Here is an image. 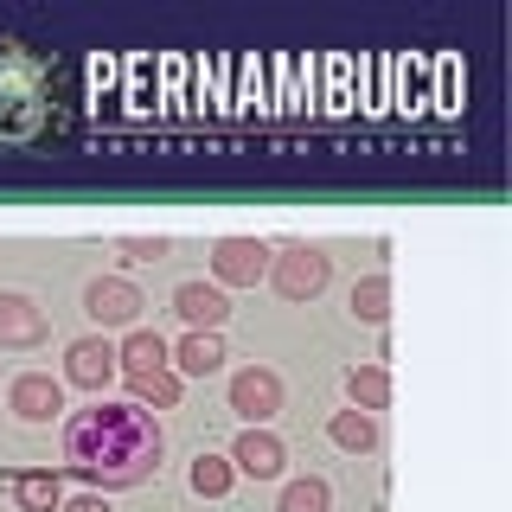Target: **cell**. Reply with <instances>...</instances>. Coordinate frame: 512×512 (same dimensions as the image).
<instances>
[{"label":"cell","mask_w":512,"mask_h":512,"mask_svg":"<svg viewBox=\"0 0 512 512\" xmlns=\"http://www.w3.org/2000/svg\"><path fill=\"white\" fill-rule=\"evenodd\" d=\"M160 461H167V429L154 410H135L128 397H96L64 416V468L90 493L148 487Z\"/></svg>","instance_id":"1"},{"label":"cell","mask_w":512,"mask_h":512,"mask_svg":"<svg viewBox=\"0 0 512 512\" xmlns=\"http://www.w3.org/2000/svg\"><path fill=\"white\" fill-rule=\"evenodd\" d=\"M71 122V71L26 39H0V148H45Z\"/></svg>","instance_id":"2"},{"label":"cell","mask_w":512,"mask_h":512,"mask_svg":"<svg viewBox=\"0 0 512 512\" xmlns=\"http://www.w3.org/2000/svg\"><path fill=\"white\" fill-rule=\"evenodd\" d=\"M269 288H276L282 301H314L320 288L333 282V256L320 250V244H282V250H269Z\"/></svg>","instance_id":"3"},{"label":"cell","mask_w":512,"mask_h":512,"mask_svg":"<svg viewBox=\"0 0 512 512\" xmlns=\"http://www.w3.org/2000/svg\"><path fill=\"white\" fill-rule=\"evenodd\" d=\"M141 308H148V295H141L128 276H96L84 288L90 333H128V327H141Z\"/></svg>","instance_id":"4"},{"label":"cell","mask_w":512,"mask_h":512,"mask_svg":"<svg viewBox=\"0 0 512 512\" xmlns=\"http://www.w3.org/2000/svg\"><path fill=\"white\" fill-rule=\"evenodd\" d=\"M109 378H116V340H109V333H77V340L64 346V372H58V384H64V391L103 397Z\"/></svg>","instance_id":"5"},{"label":"cell","mask_w":512,"mask_h":512,"mask_svg":"<svg viewBox=\"0 0 512 512\" xmlns=\"http://www.w3.org/2000/svg\"><path fill=\"white\" fill-rule=\"evenodd\" d=\"M282 372H269V365H244V372H231V391H224V404L244 416V429H269L282 416Z\"/></svg>","instance_id":"6"},{"label":"cell","mask_w":512,"mask_h":512,"mask_svg":"<svg viewBox=\"0 0 512 512\" xmlns=\"http://www.w3.org/2000/svg\"><path fill=\"white\" fill-rule=\"evenodd\" d=\"M269 276V244L263 237H244V231H231V237H218L212 244V288H256Z\"/></svg>","instance_id":"7"},{"label":"cell","mask_w":512,"mask_h":512,"mask_svg":"<svg viewBox=\"0 0 512 512\" xmlns=\"http://www.w3.org/2000/svg\"><path fill=\"white\" fill-rule=\"evenodd\" d=\"M52 340V320L26 288H0V352H39Z\"/></svg>","instance_id":"8"},{"label":"cell","mask_w":512,"mask_h":512,"mask_svg":"<svg viewBox=\"0 0 512 512\" xmlns=\"http://www.w3.org/2000/svg\"><path fill=\"white\" fill-rule=\"evenodd\" d=\"M231 461L244 480H282V468H288V442L276 436V429H244V436L231 442Z\"/></svg>","instance_id":"9"},{"label":"cell","mask_w":512,"mask_h":512,"mask_svg":"<svg viewBox=\"0 0 512 512\" xmlns=\"http://www.w3.org/2000/svg\"><path fill=\"white\" fill-rule=\"evenodd\" d=\"M7 410L20 423H52V416H64V384L52 372H20L7 384Z\"/></svg>","instance_id":"10"},{"label":"cell","mask_w":512,"mask_h":512,"mask_svg":"<svg viewBox=\"0 0 512 512\" xmlns=\"http://www.w3.org/2000/svg\"><path fill=\"white\" fill-rule=\"evenodd\" d=\"M173 314L186 320V333H224V320H231V295L212 282H180L173 288Z\"/></svg>","instance_id":"11"},{"label":"cell","mask_w":512,"mask_h":512,"mask_svg":"<svg viewBox=\"0 0 512 512\" xmlns=\"http://www.w3.org/2000/svg\"><path fill=\"white\" fill-rule=\"evenodd\" d=\"M173 346L160 340L154 327H128L122 340H116V372L122 378H148V372H173Z\"/></svg>","instance_id":"12"},{"label":"cell","mask_w":512,"mask_h":512,"mask_svg":"<svg viewBox=\"0 0 512 512\" xmlns=\"http://www.w3.org/2000/svg\"><path fill=\"white\" fill-rule=\"evenodd\" d=\"M224 333H180V346H173V372L180 378H212V372H224Z\"/></svg>","instance_id":"13"},{"label":"cell","mask_w":512,"mask_h":512,"mask_svg":"<svg viewBox=\"0 0 512 512\" xmlns=\"http://www.w3.org/2000/svg\"><path fill=\"white\" fill-rule=\"evenodd\" d=\"M346 397H352V410H365V416H378V410H391V365H352L346 372Z\"/></svg>","instance_id":"14"},{"label":"cell","mask_w":512,"mask_h":512,"mask_svg":"<svg viewBox=\"0 0 512 512\" xmlns=\"http://www.w3.org/2000/svg\"><path fill=\"white\" fill-rule=\"evenodd\" d=\"M378 436H384L378 416H365V410H333V416H327V442L346 448V455H372Z\"/></svg>","instance_id":"15"},{"label":"cell","mask_w":512,"mask_h":512,"mask_svg":"<svg viewBox=\"0 0 512 512\" xmlns=\"http://www.w3.org/2000/svg\"><path fill=\"white\" fill-rule=\"evenodd\" d=\"M180 397H186V378L180 372H148V378H128V404L135 410H180Z\"/></svg>","instance_id":"16"},{"label":"cell","mask_w":512,"mask_h":512,"mask_svg":"<svg viewBox=\"0 0 512 512\" xmlns=\"http://www.w3.org/2000/svg\"><path fill=\"white\" fill-rule=\"evenodd\" d=\"M186 487L199 493V500H224V493L237 487V468L224 455H212V448H205V455H192V468H186Z\"/></svg>","instance_id":"17"},{"label":"cell","mask_w":512,"mask_h":512,"mask_svg":"<svg viewBox=\"0 0 512 512\" xmlns=\"http://www.w3.org/2000/svg\"><path fill=\"white\" fill-rule=\"evenodd\" d=\"M352 320H365V327H384V320H391V276H384V269L352 282Z\"/></svg>","instance_id":"18"},{"label":"cell","mask_w":512,"mask_h":512,"mask_svg":"<svg viewBox=\"0 0 512 512\" xmlns=\"http://www.w3.org/2000/svg\"><path fill=\"white\" fill-rule=\"evenodd\" d=\"M13 500H20V512H58L64 506V474H52V468L20 474L13 480Z\"/></svg>","instance_id":"19"},{"label":"cell","mask_w":512,"mask_h":512,"mask_svg":"<svg viewBox=\"0 0 512 512\" xmlns=\"http://www.w3.org/2000/svg\"><path fill=\"white\" fill-rule=\"evenodd\" d=\"M276 512H333V487L320 474H301L276 493Z\"/></svg>","instance_id":"20"},{"label":"cell","mask_w":512,"mask_h":512,"mask_svg":"<svg viewBox=\"0 0 512 512\" xmlns=\"http://www.w3.org/2000/svg\"><path fill=\"white\" fill-rule=\"evenodd\" d=\"M167 250H173V237H141V231H122L116 237V256H122V263H160Z\"/></svg>","instance_id":"21"},{"label":"cell","mask_w":512,"mask_h":512,"mask_svg":"<svg viewBox=\"0 0 512 512\" xmlns=\"http://www.w3.org/2000/svg\"><path fill=\"white\" fill-rule=\"evenodd\" d=\"M58 512H116V506H109V493H90V487H84V493H71Z\"/></svg>","instance_id":"22"}]
</instances>
